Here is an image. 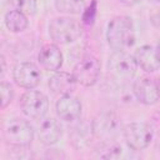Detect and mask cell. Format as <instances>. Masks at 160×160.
Returning <instances> with one entry per match:
<instances>
[{
  "instance_id": "cell-22",
  "label": "cell",
  "mask_w": 160,
  "mask_h": 160,
  "mask_svg": "<svg viewBox=\"0 0 160 160\" xmlns=\"http://www.w3.org/2000/svg\"><path fill=\"white\" fill-rule=\"evenodd\" d=\"M159 86H160V79H159Z\"/></svg>"
},
{
  "instance_id": "cell-2",
  "label": "cell",
  "mask_w": 160,
  "mask_h": 160,
  "mask_svg": "<svg viewBox=\"0 0 160 160\" xmlns=\"http://www.w3.org/2000/svg\"><path fill=\"white\" fill-rule=\"evenodd\" d=\"M136 68L138 64L134 56L126 51H114L108 61V74L110 79L120 85L129 82L134 78Z\"/></svg>"
},
{
  "instance_id": "cell-7",
  "label": "cell",
  "mask_w": 160,
  "mask_h": 160,
  "mask_svg": "<svg viewBox=\"0 0 160 160\" xmlns=\"http://www.w3.org/2000/svg\"><path fill=\"white\" fill-rule=\"evenodd\" d=\"M20 108L28 118L39 120L42 119L49 110V99L45 94L30 89L22 94L20 99Z\"/></svg>"
},
{
  "instance_id": "cell-17",
  "label": "cell",
  "mask_w": 160,
  "mask_h": 160,
  "mask_svg": "<svg viewBox=\"0 0 160 160\" xmlns=\"http://www.w3.org/2000/svg\"><path fill=\"white\" fill-rule=\"evenodd\" d=\"M10 2L25 15H34L36 11V0H10Z\"/></svg>"
},
{
  "instance_id": "cell-14",
  "label": "cell",
  "mask_w": 160,
  "mask_h": 160,
  "mask_svg": "<svg viewBox=\"0 0 160 160\" xmlns=\"http://www.w3.org/2000/svg\"><path fill=\"white\" fill-rule=\"evenodd\" d=\"M76 80L72 74L60 71L52 75L49 80V88L50 90L56 95H70L75 90Z\"/></svg>"
},
{
  "instance_id": "cell-18",
  "label": "cell",
  "mask_w": 160,
  "mask_h": 160,
  "mask_svg": "<svg viewBox=\"0 0 160 160\" xmlns=\"http://www.w3.org/2000/svg\"><path fill=\"white\" fill-rule=\"evenodd\" d=\"M0 91H1V109H5L14 98V90L11 85L6 81H1L0 84Z\"/></svg>"
},
{
  "instance_id": "cell-11",
  "label": "cell",
  "mask_w": 160,
  "mask_h": 160,
  "mask_svg": "<svg viewBox=\"0 0 160 160\" xmlns=\"http://www.w3.org/2000/svg\"><path fill=\"white\" fill-rule=\"evenodd\" d=\"M56 114L61 120L74 121L81 114V102L70 95H62L56 101Z\"/></svg>"
},
{
  "instance_id": "cell-3",
  "label": "cell",
  "mask_w": 160,
  "mask_h": 160,
  "mask_svg": "<svg viewBox=\"0 0 160 160\" xmlns=\"http://www.w3.org/2000/svg\"><path fill=\"white\" fill-rule=\"evenodd\" d=\"M2 138L6 144L16 148L29 146L34 139L31 125L21 119H9L2 124Z\"/></svg>"
},
{
  "instance_id": "cell-5",
  "label": "cell",
  "mask_w": 160,
  "mask_h": 160,
  "mask_svg": "<svg viewBox=\"0 0 160 160\" xmlns=\"http://www.w3.org/2000/svg\"><path fill=\"white\" fill-rule=\"evenodd\" d=\"M122 134L128 146L135 151L148 148L154 136L152 128L145 122H131L124 128Z\"/></svg>"
},
{
  "instance_id": "cell-15",
  "label": "cell",
  "mask_w": 160,
  "mask_h": 160,
  "mask_svg": "<svg viewBox=\"0 0 160 160\" xmlns=\"http://www.w3.org/2000/svg\"><path fill=\"white\" fill-rule=\"evenodd\" d=\"M28 18L20 10H10L5 15V25L12 32H21L28 28Z\"/></svg>"
},
{
  "instance_id": "cell-12",
  "label": "cell",
  "mask_w": 160,
  "mask_h": 160,
  "mask_svg": "<svg viewBox=\"0 0 160 160\" xmlns=\"http://www.w3.org/2000/svg\"><path fill=\"white\" fill-rule=\"evenodd\" d=\"M40 65L50 71H58L62 65V54L60 49L54 44H46L40 49L39 52Z\"/></svg>"
},
{
  "instance_id": "cell-6",
  "label": "cell",
  "mask_w": 160,
  "mask_h": 160,
  "mask_svg": "<svg viewBox=\"0 0 160 160\" xmlns=\"http://www.w3.org/2000/svg\"><path fill=\"white\" fill-rule=\"evenodd\" d=\"M72 75L82 86H92L100 76V61L96 56L88 54L82 56L72 70Z\"/></svg>"
},
{
  "instance_id": "cell-13",
  "label": "cell",
  "mask_w": 160,
  "mask_h": 160,
  "mask_svg": "<svg viewBox=\"0 0 160 160\" xmlns=\"http://www.w3.org/2000/svg\"><path fill=\"white\" fill-rule=\"evenodd\" d=\"M62 134L60 122L52 118L44 119L39 126V139L45 145H54L59 141Z\"/></svg>"
},
{
  "instance_id": "cell-9",
  "label": "cell",
  "mask_w": 160,
  "mask_h": 160,
  "mask_svg": "<svg viewBox=\"0 0 160 160\" xmlns=\"http://www.w3.org/2000/svg\"><path fill=\"white\" fill-rule=\"evenodd\" d=\"M12 78L18 86L30 90V89H34L40 82L41 74L35 64L25 61V62L18 64L14 68Z\"/></svg>"
},
{
  "instance_id": "cell-8",
  "label": "cell",
  "mask_w": 160,
  "mask_h": 160,
  "mask_svg": "<svg viewBox=\"0 0 160 160\" xmlns=\"http://www.w3.org/2000/svg\"><path fill=\"white\" fill-rule=\"evenodd\" d=\"M132 91L136 99L144 105H154L160 101L159 79L139 78L134 81Z\"/></svg>"
},
{
  "instance_id": "cell-1",
  "label": "cell",
  "mask_w": 160,
  "mask_h": 160,
  "mask_svg": "<svg viewBox=\"0 0 160 160\" xmlns=\"http://www.w3.org/2000/svg\"><path fill=\"white\" fill-rule=\"evenodd\" d=\"M106 40L114 51H125L135 42L134 24L128 16H115L108 24Z\"/></svg>"
},
{
  "instance_id": "cell-4",
  "label": "cell",
  "mask_w": 160,
  "mask_h": 160,
  "mask_svg": "<svg viewBox=\"0 0 160 160\" xmlns=\"http://www.w3.org/2000/svg\"><path fill=\"white\" fill-rule=\"evenodd\" d=\"M49 34L58 44H70L81 36V26L74 19L55 18L49 24Z\"/></svg>"
},
{
  "instance_id": "cell-19",
  "label": "cell",
  "mask_w": 160,
  "mask_h": 160,
  "mask_svg": "<svg viewBox=\"0 0 160 160\" xmlns=\"http://www.w3.org/2000/svg\"><path fill=\"white\" fill-rule=\"evenodd\" d=\"M96 10H98L96 0H92L90 6H88L82 11V22L86 25H92L95 21V18H96Z\"/></svg>"
},
{
  "instance_id": "cell-16",
  "label": "cell",
  "mask_w": 160,
  "mask_h": 160,
  "mask_svg": "<svg viewBox=\"0 0 160 160\" xmlns=\"http://www.w3.org/2000/svg\"><path fill=\"white\" fill-rule=\"evenodd\" d=\"M55 8L65 14H80L85 10L84 0H55Z\"/></svg>"
},
{
  "instance_id": "cell-10",
  "label": "cell",
  "mask_w": 160,
  "mask_h": 160,
  "mask_svg": "<svg viewBox=\"0 0 160 160\" xmlns=\"http://www.w3.org/2000/svg\"><path fill=\"white\" fill-rule=\"evenodd\" d=\"M134 59L138 66H140L146 72H154L160 68V50L154 46H140L135 50Z\"/></svg>"
},
{
  "instance_id": "cell-20",
  "label": "cell",
  "mask_w": 160,
  "mask_h": 160,
  "mask_svg": "<svg viewBox=\"0 0 160 160\" xmlns=\"http://www.w3.org/2000/svg\"><path fill=\"white\" fill-rule=\"evenodd\" d=\"M141 0H120V2H122L124 5H128V6H131V5H135L138 2H140Z\"/></svg>"
},
{
  "instance_id": "cell-21",
  "label": "cell",
  "mask_w": 160,
  "mask_h": 160,
  "mask_svg": "<svg viewBox=\"0 0 160 160\" xmlns=\"http://www.w3.org/2000/svg\"><path fill=\"white\" fill-rule=\"evenodd\" d=\"M151 1H155V2H160V0H151Z\"/></svg>"
}]
</instances>
